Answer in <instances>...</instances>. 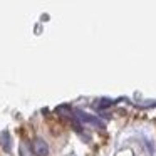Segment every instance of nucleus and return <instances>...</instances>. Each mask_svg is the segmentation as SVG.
Segmentation results:
<instances>
[{
    "mask_svg": "<svg viewBox=\"0 0 156 156\" xmlns=\"http://www.w3.org/2000/svg\"><path fill=\"white\" fill-rule=\"evenodd\" d=\"M76 114H77V118L81 119L82 122H86V124H91V126H94V128L104 129V122L99 121L96 116H91V114H87V112L81 111V109H76Z\"/></svg>",
    "mask_w": 156,
    "mask_h": 156,
    "instance_id": "f257e3e1",
    "label": "nucleus"
},
{
    "mask_svg": "<svg viewBox=\"0 0 156 156\" xmlns=\"http://www.w3.org/2000/svg\"><path fill=\"white\" fill-rule=\"evenodd\" d=\"M32 151L35 153V156H47L49 154V146L42 138H35L32 143Z\"/></svg>",
    "mask_w": 156,
    "mask_h": 156,
    "instance_id": "f03ea898",
    "label": "nucleus"
},
{
    "mask_svg": "<svg viewBox=\"0 0 156 156\" xmlns=\"http://www.w3.org/2000/svg\"><path fill=\"white\" fill-rule=\"evenodd\" d=\"M0 139H2V146H4V149L9 151V149H10V134H9L7 131H4L2 134H0Z\"/></svg>",
    "mask_w": 156,
    "mask_h": 156,
    "instance_id": "7ed1b4c3",
    "label": "nucleus"
},
{
    "mask_svg": "<svg viewBox=\"0 0 156 156\" xmlns=\"http://www.w3.org/2000/svg\"><path fill=\"white\" fill-rule=\"evenodd\" d=\"M108 106H111V101H108V99H104V101H101V104H99V108H108Z\"/></svg>",
    "mask_w": 156,
    "mask_h": 156,
    "instance_id": "20e7f679",
    "label": "nucleus"
}]
</instances>
